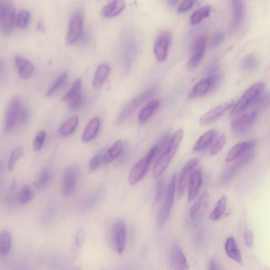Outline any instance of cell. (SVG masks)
I'll use <instances>...</instances> for the list:
<instances>
[{"mask_svg": "<svg viewBox=\"0 0 270 270\" xmlns=\"http://www.w3.org/2000/svg\"><path fill=\"white\" fill-rule=\"evenodd\" d=\"M265 90V85L263 83H257L252 85L234 105L229 113V117L234 118L239 116L250 107L258 105L263 96Z\"/></svg>", "mask_w": 270, "mask_h": 270, "instance_id": "obj_1", "label": "cell"}, {"mask_svg": "<svg viewBox=\"0 0 270 270\" xmlns=\"http://www.w3.org/2000/svg\"><path fill=\"white\" fill-rule=\"evenodd\" d=\"M184 136V131L179 129L171 137L169 145L164 152L159 156L153 169V177L158 178L168 169L173 158L176 155Z\"/></svg>", "mask_w": 270, "mask_h": 270, "instance_id": "obj_2", "label": "cell"}, {"mask_svg": "<svg viewBox=\"0 0 270 270\" xmlns=\"http://www.w3.org/2000/svg\"><path fill=\"white\" fill-rule=\"evenodd\" d=\"M177 185V175L174 174L171 177L168 189H167L165 200L157 218V225L159 227H163L168 221L172 210Z\"/></svg>", "mask_w": 270, "mask_h": 270, "instance_id": "obj_3", "label": "cell"}, {"mask_svg": "<svg viewBox=\"0 0 270 270\" xmlns=\"http://www.w3.org/2000/svg\"><path fill=\"white\" fill-rule=\"evenodd\" d=\"M156 92L155 89H150L135 97L128 102L118 115L117 123L121 125L128 121L143 103L152 97Z\"/></svg>", "mask_w": 270, "mask_h": 270, "instance_id": "obj_4", "label": "cell"}, {"mask_svg": "<svg viewBox=\"0 0 270 270\" xmlns=\"http://www.w3.org/2000/svg\"><path fill=\"white\" fill-rule=\"evenodd\" d=\"M157 156V149L154 146L144 157L133 167L129 177V181L131 185L137 184L144 178L149 166Z\"/></svg>", "mask_w": 270, "mask_h": 270, "instance_id": "obj_5", "label": "cell"}, {"mask_svg": "<svg viewBox=\"0 0 270 270\" xmlns=\"http://www.w3.org/2000/svg\"><path fill=\"white\" fill-rule=\"evenodd\" d=\"M23 105V103L17 97L12 98L10 101L5 115L4 129L6 133L12 132L16 125L19 123V115Z\"/></svg>", "mask_w": 270, "mask_h": 270, "instance_id": "obj_6", "label": "cell"}, {"mask_svg": "<svg viewBox=\"0 0 270 270\" xmlns=\"http://www.w3.org/2000/svg\"><path fill=\"white\" fill-rule=\"evenodd\" d=\"M84 17L81 10H76L71 15L69 23L66 42L69 45H73L80 38L83 34Z\"/></svg>", "mask_w": 270, "mask_h": 270, "instance_id": "obj_7", "label": "cell"}, {"mask_svg": "<svg viewBox=\"0 0 270 270\" xmlns=\"http://www.w3.org/2000/svg\"><path fill=\"white\" fill-rule=\"evenodd\" d=\"M15 8L14 5L4 1L1 14H0V28L6 35L12 33L16 20Z\"/></svg>", "mask_w": 270, "mask_h": 270, "instance_id": "obj_8", "label": "cell"}, {"mask_svg": "<svg viewBox=\"0 0 270 270\" xmlns=\"http://www.w3.org/2000/svg\"><path fill=\"white\" fill-rule=\"evenodd\" d=\"M218 75L209 76L196 83L189 94L190 99H196L205 96L216 88L219 84Z\"/></svg>", "mask_w": 270, "mask_h": 270, "instance_id": "obj_9", "label": "cell"}, {"mask_svg": "<svg viewBox=\"0 0 270 270\" xmlns=\"http://www.w3.org/2000/svg\"><path fill=\"white\" fill-rule=\"evenodd\" d=\"M234 104L235 101L233 100L214 107L202 115L200 123L202 125H208L218 121L232 109Z\"/></svg>", "mask_w": 270, "mask_h": 270, "instance_id": "obj_10", "label": "cell"}, {"mask_svg": "<svg viewBox=\"0 0 270 270\" xmlns=\"http://www.w3.org/2000/svg\"><path fill=\"white\" fill-rule=\"evenodd\" d=\"M63 100L67 102L68 106L71 110H77L81 107L83 102V95L82 81L81 79L76 80L63 97Z\"/></svg>", "mask_w": 270, "mask_h": 270, "instance_id": "obj_11", "label": "cell"}, {"mask_svg": "<svg viewBox=\"0 0 270 270\" xmlns=\"http://www.w3.org/2000/svg\"><path fill=\"white\" fill-rule=\"evenodd\" d=\"M172 36L168 31H164L156 39L154 52L156 59L160 62L165 61L168 58Z\"/></svg>", "mask_w": 270, "mask_h": 270, "instance_id": "obj_12", "label": "cell"}, {"mask_svg": "<svg viewBox=\"0 0 270 270\" xmlns=\"http://www.w3.org/2000/svg\"><path fill=\"white\" fill-rule=\"evenodd\" d=\"M257 113L252 112L238 117L231 123L232 130L236 134H243L251 130L257 122Z\"/></svg>", "mask_w": 270, "mask_h": 270, "instance_id": "obj_13", "label": "cell"}, {"mask_svg": "<svg viewBox=\"0 0 270 270\" xmlns=\"http://www.w3.org/2000/svg\"><path fill=\"white\" fill-rule=\"evenodd\" d=\"M207 45V38L205 36H201L197 38L195 42L191 57L187 63V68L189 70H193L200 65L205 52Z\"/></svg>", "mask_w": 270, "mask_h": 270, "instance_id": "obj_14", "label": "cell"}, {"mask_svg": "<svg viewBox=\"0 0 270 270\" xmlns=\"http://www.w3.org/2000/svg\"><path fill=\"white\" fill-rule=\"evenodd\" d=\"M127 229L125 222L122 220L117 221L112 229V240L114 247L117 252L122 254L125 249Z\"/></svg>", "mask_w": 270, "mask_h": 270, "instance_id": "obj_15", "label": "cell"}, {"mask_svg": "<svg viewBox=\"0 0 270 270\" xmlns=\"http://www.w3.org/2000/svg\"><path fill=\"white\" fill-rule=\"evenodd\" d=\"M171 259L174 270H189L186 258L178 242L173 243L171 250Z\"/></svg>", "mask_w": 270, "mask_h": 270, "instance_id": "obj_16", "label": "cell"}, {"mask_svg": "<svg viewBox=\"0 0 270 270\" xmlns=\"http://www.w3.org/2000/svg\"><path fill=\"white\" fill-rule=\"evenodd\" d=\"M256 142L254 141H243L237 143L229 150L226 157L225 162H231L250 152L255 147Z\"/></svg>", "mask_w": 270, "mask_h": 270, "instance_id": "obj_17", "label": "cell"}, {"mask_svg": "<svg viewBox=\"0 0 270 270\" xmlns=\"http://www.w3.org/2000/svg\"><path fill=\"white\" fill-rule=\"evenodd\" d=\"M254 156V153L249 152L246 153L238 160L231 168L227 170L221 178V181L222 184L227 183L229 180H231L235 176L236 173L239 171L242 167L248 164L252 160Z\"/></svg>", "mask_w": 270, "mask_h": 270, "instance_id": "obj_18", "label": "cell"}, {"mask_svg": "<svg viewBox=\"0 0 270 270\" xmlns=\"http://www.w3.org/2000/svg\"><path fill=\"white\" fill-rule=\"evenodd\" d=\"M197 158H193L188 161L182 168L180 174L178 182V196L179 198L184 195L188 175L199 163Z\"/></svg>", "mask_w": 270, "mask_h": 270, "instance_id": "obj_19", "label": "cell"}, {"mask_svg": "<svg viewBox=\"0 0 270 270\" xmlns=\"http://www.w3.org/2000/svg\"><path fill=\"white\" fill-rule=\"evenodd\" d=\"M77 172L73 168L68 169L63 176L62 182V192L67 197L72 193L77 182Z\"/></svg>", "mask_w": 270, "mask_h": 270, "instance_id": "obj_20", "label": "cell"}, {"mask_svg": "<svg viewBox=\"0 0 270 270\" xmlns=\"http://www.w3.org/2000/svg\"><path fill=\"white\" fill-rule=\"evenodd\" d=\"M203 182L201 170H197L190 175L189 180L188 202L193 201L200 189Z\"/></svg>", "mask_w": 270, "mask_h": 270, "instance_id": "obj_21", "label": "cell"}, {"mask_svg": "<svg viewBox=\"0 0 270 270\" xmlns=\"http://www.w3.org/2000/svg\"><path fill=\"white\" fill-rule=\"evenodd\" d=\"M15 63L21 78L25 79L30 78L33 75L35 67L33 63L28 59L17 55L15 57Z\"/></svg>", "mask_w": 270, "mask_h": 270, "instance_id": "obj_22", "label": "cell"}, {"mask_svg": "<svg viewBox=\"0 0 270 270\" xmlns=\"http://www.w3.org/2000/svg\"><path fill=\"white\" fill-rule=\"evenodd\" d=\"M231 6L233 11V28H239L243 23L245 14V4L243 1L235 0L231 1Z\"/></svg>", "mask_w": 270, "mask_h": 270, "instance_id": "obj_23", "label": "cell"}, {"mask_svg": "<svg viewBox=\"0 0 270 270\" xmlns=\"http://www.w3.org/2000/svg\"><path fill=\"white\" fill-rule=\"evenodd\" d=\"M126 3L123 1L117 0L107 4L103 7L101 14L105 18H113L120 15L125 9Z\"/></svg>", "mask_w": 270, "mask_h": 270, "instance_id": "obj_24", "label": "cell"}, {"mask_svg": "<svg viewBox=\"0 0 270 270\" xmlns=\"http://www.w3.org/2000/svg\"><path fill=\"white\" fill-rule=\"evenodd\" d=\"M110 73V67L106 63H102L94 73L93 86L95 90H99L104 85Z\"/></svg>", "mask_w": 270, "mask_h": 270, "instance_id": "obj_25", "label": "cell"}, {"mask_svg": "<svg viewBox=\"0 0 270 270\" xmlns=\"http://www.w3.org/2000/svg\"><path fill=\"white\" fill-rule=\"evenodd\" d=\"M160 106V102L157 100L151 101L143 108L138 115V121L141 125L147 123L152 118L156 111Z\"/></svg>", "mask_w": 270, "mask_h": 270, "instance_id": "obj_26", "label": "cell"}, {"mask_svg": "<svg viewBox=\"0 0 270 270\" xmlns=\"http://www.w3.org/2000/svg\"><path fill=\"white\" fill-rule=\"evenodd\" d=\"M216 130H211L205 132L195 142L193 147L194 152H200L207 148L213 141L217 135Z\"/></svg>", "mask_w": 270, "mask_h": 270, "instance_id": "obj_27", "label": "cell"}, {"mask_svg": "<svg viewBox=\"0 0 270 270\" xmlns=\"http://www.w3.org/2000/svg\"><path fill=\"white\" fill-rule=\"evenodd\" d=\"M100 126V121L97 118L91 120L86 127L82 136L84 142H89L96 136Z\"/></svg>", "mask_w": 270, "mask_h": 270, "instance_id": "obj_28", "label": "cell"}, {"mask_svg": "<svg viewBox=\"0 0 270 270\" xmlns=\"http://www.w3.org/2000/svg\"><path fill=\"white\" fill-rule=\"evenodd\" d=\"M225 250L228 257L237 263H241L242 260L241 253L233 237H229L226 240Z\"/></svg>", "mask_w": 270, "mask_h": 270, "instance_id": "obj_29", "label": "cell"}, {"mask_svg": "<svg viewBox=\"0 0 270 270\" xmlns=\"http://www.w3.org/2000/svg\"><path fill=\"white\" fill-rule=\"evenodd\" d=\"M209 196L207 192H204L198 199L195 202L190 209L189 216L192 219L196 218L198 214L207 206Z\"/></svg>", "mask_w": 270, "mask_h": 270, "instance_id": "obj_30", "label": "cell"}, {"mask_svg": "<svg viewBox=\"0 0 270 270\" xmlns=\"http://www.w3.org/2000/svg\"><path fill=\"white\" fill-rule=\"evenodd\" d=\"M124 148L123 142L122 140L116 141L111 147L103 157V161L106 163L113 162L123 152Z\"/></svg>", "mask_w": 270, "mask_h": 270, "instance_id": "obj_31", "label": "cell"}, {"mask_svg": "<svg viewBox=\"0 0 270 270\" xmlns=\"http://www.w3.org/2000/svg\"><path fill=\"white\" fill-rule=\"evenodd\" d=\"M79 124V118L77 116L68 119L60 126L59 132L63 136H69L76 130Z\"/></svg>", "mask_w": 270, "mask_h": 270, "instance_id": "obj_32", "label": "cell"}, {"mask_svg": "<svg viewBox=\"0 0 270 270\" xmlns=\"http://www.w3.org/2000/svg\"><path fill=\"white\" fill-rule=\"evenodd\" d=\"M212 8L209 5H206L196 10L191 15L190 18V23L192 25H196L201 23L210 15Z\"/></svg>", "mask_w": 270, "mask_h": 270, "instance_id": "obj_33", "label": "cell"}, {"mask_svg": "<svg viewBox=\"0 0 270 270\" xmlns=\"http://www.w3.org/2000/svg\"><path fill=\"white\" fill-rule=\"evenodd\" d=\"M226 208V198L222 196L218 201L215 208L210 215V218L213 221H218L223 217Z\"/></svg>", "mask_w": 270, "mask_h": 270, "instance_id": "obj_34", "label": "cell"}, {"mask_svg": "<svg viewBox=\"0 0 270 270\" xmlns=\"http://www.w3.org/2000/svg\"><path fill=\"white\" fill-rule=\"evenodd\" d=\"M242 68L247 72H255L260 67V61L254 54H249L242 61Z\"/></svg>", "mask_w": 270, "mask_h": 270, "instance_id": "obj_35", "label": "cell"}, {"mask_svg": "<svg viewBox=\"0 0 270 270\" xmlns=\"http://www.w3.org/2000/svg\"><path fill=\"white\" fill-rule=\"evenodd\" d=\"M12 237L9 232L4 231L0 234V253L6 255L12 247Z\"/></svg>", "mask_w": 270, "mask_h": 270, "instance_id": "obj_36", "label": "cell"}, {"mask_svg": "<svg viewBox=\"0 0 270 270\" xmlns=\"http://www.w3.org/2000/svg\"><path fill=\"white\" fill-rule=\"evenodd\" d=\"M24 154V149L22 146L15 148L11 153L9 161L7 163V169L9 171H12L17 164Z\"/></svg>", "mask_w": 270, "mask_h": 270, "instance_id": "obj_37", "label": "cell"}, {"mask_svg": "<svg viewBox=\"0 0 270 270\" xmlns=\"http://www.w3.org/2000/svg\"><path fill=\"white\" fill-rule=\"evenodd\" d=\"M30 17V11L26 9H23L16 16L15 25L19 29H25L28 25Z\"/></svg>", "mask_w": 270, "mask_h": 270, "instance_id": "obj_38", "label": "cell"}, {"mask_svg": "<svg viewBox=\"0 0 270 270\" xmlns=\"http://www.w3.org/2000/svg\"><path fill=\"white\" fill-rule=\"evenodd\" d=\"M49 178L50 174L48 170L44 169L39 173L34 185L38 189H43L48 184Z\"/></svg>", "mask_w": 270, "mask_h": 270, "instance_id": "obj_39", "label": "cell"}, {"mask_svg": "<svg viewBox=\"0 0 270 270\" xmlns=\"http://www.w3.org/2000/svg\"><path fill=\"white\" fill-rule=\"evenodd\" d=\"M67 78L68 74L67 73H63L61 75L50 87L48 90L46 92V97H49L58 91L64 85Z\"/></svg>", "mask_w": 270, "mask_h": 270, "instance_id": "obj_40", "label": "cell"}, {"mask_svg": "<svg viewBox=\"0 0 270 270\" xmlns=\"http://www.w3.org/2000/svg\"><path fill=\"white\" fill-rule=\"evenodd\" d=\"M34 194L28 184L24 185L21 189L19 195V200L21 204L25 205L29 203L33 200Z\"/></svg>", "mask_w": 270, "mask_h": 270, "instance_id": "obj_41", "label": "cell"}, {"mask_svg": "<svg viewBox=\"0 0 270 270\" xmlns=\"http://www.w3.org/2000/svg\"><path fill=\"white\" fill-rule=\"evenodd\" d=\"M226 138L225 135L224 134H222L211 148L210 155L211 156L217 155L225 147L226 144Z\"/></svg>", "mask_w": 270, "mask_h": 270, "instance_id": "obj_42", "label": "cell"}, {"mask_svg": "<svg viewBox=\"0 0 270 270\" xmlns=\"http://www.w3.org/2000/svg\"><path fill=\"white\" fill-rule=\"evenodd\" d=\"M46 138V133L41 131L38 133L34 141V149L39 151L42 148Z\"/></svg>", "mask_w": 270, "mask_h": 270, "instance_id": "obj_43", "label": "cell"}, {"mask_svg": "<svg viewBox=\"0 0 270 270\" xmlns=\"http://www.w3.org/2000/svg\"><path fill=\"white\" fill-rule=\"evenodd\" d=\"M197 2V1H194V0H185L182 1L178 7V12L179 13L187 12L191 9Z\"/></svg>", "mask_w": 270, "mask_h": 270, "instance_id": "obj_44", "label": "cell"}, {"mask_svg": "<svg viewBox=\"0 0 270 270\" xmlns=\"http://www.w3.org/2000/svg\"><path fill=\"white\" fill-rule=\"evenodd\" d=\"M103 157L104 156H102L101 154H99L91 159L90 165L91 171L96 170L99 168L103 161Z\"/></svg>", "mask_w": 270, "mask_h": 270, "instance_id": "obj_45", "label": "cell"}, {"mask_svg": "<svg viewBox=\"0 0 270 270\" xmlns=\"http://www.w3.org/2000/svg\"><path fill=\"white\" fill-rule=\"evenodd\" d=\"M29 118V110L27 107L23 104L22 106L19 118V123L22 125H25L28 122Z\"/></svg>", "mask_w": 270, "mask_h": 270, "instance_id": "obj_46", "label": "cell"}, {"mask_svg": "<svg viewBox=\"0 0 270 270\" xmlns=\"http://www.w3.org/2000/svg\"><path fill=\"white\" fill-rule=\"evenodd\" d=\"M225 34L222 32L218 31L214 34L212 41V46L214 48L219 46L224 41Z\"/></svg>", "mask_w": 270, "mask_h": 270, "instance_id": "obj_47", "label": "cell"}, {"mask_svg": "<svg viewBox=\"0 0 270 270\" xmlns=\"http://www.w3.org/2000/svg\"><path fill=\"white\" fill-rule=\"evenodd\" d=\"M164 182L163 180H160L158 182L157 186V193L156 200L157 202L160 201L161 200L162 197L164 192Z\"/></svg>", "mask_w": 270, "mask_h": 270, "instance_id": "obj_48", "label": "cell"}, {"mask_svg": "<svg viewBox=\"0 0 270 270\" xmlns=\"http://www.w3.org/2000/svg\"><path fill=\"white\" fill-rule=\"evenodd\" d=\"M244 240L246 245H247L249 248H251L253 244L254 237L251 230H246L244 233Z\"/></svg>", "mask_w": 270, "mask_h": 270, "instance_id": "obj_49", "label": "cell"}, {"mask_svg": "<svg viewBox=\"0 0 270 270\" xmlns=\"http://www.w3.org/2000/svg\"><path fill=\"white\" fill-rule=\"evenodd\" d=\"M219 69V65L217 62H213L208 68L207 74L209 76L216 75V73Z\"/></svg>", "mask_w": 270, "mask_h": 270, "instance_id": "obj_50", "label": "cell"}, {"mask_svg": "<svg viewBox=\"0 0 270 270\" xmlns=\"http://www.w3.org/2000/svg\"><path fill=\"white\" fill-rule=\"evenodd\" d=\"M209 270H219V267L217 261L212 259L210 264Z\"/></svg>", "mask_w": 270, "mask_h": 270, "instance_id": "obj_51", "label": "cell"}, {"mask_svg": "<svg viewBox=\"0 0 270 270\" xmlns=\"http://www.w3.org/2000/svg\"><path fill=\"white\" fill-rule=\"evenodd\" d=\"M37 29L39 32H41V33H43V32L45 30V28L43 25V23L41 22H39L38 23Z\"/></svg>", "mask_w": 270, "mask_h": 270, "instance_id": "obj_52", "label": "cell"}, {"mask_svg": "<svg viewBox=\"0 0 270 270\" xmlns=\"http://www.w3.org/2000/svg\"><path fill=\"white\" fill-rule=\"evenodd\" d=\"M5 66L3 61L0 59V75L3 74L4 72Z\"/></svg>", "mask_w": 270, "mask_h": 270, "instance_id": "obj_53", "label": "cell"}, {"mask_svg": "<svg viewBox=\"0 0 270 270\" xmlns=\"http://www.w3.org/2000/svg\"><path fill=\"white\" fill-rule=\"evenodd\" d=\"M168 2L170 5L175 6L176 5L178 2L176 1V0H171V1H169Z\"/></svg>", "mask_w": 270, "mask_h": 270, "instance_id": "obj_54", "label": "cell"}, {"mask_svg": "<svg viewBox=\"0 0 270 270\" xmlns=\"http://www.w3.org/2000/svg\"><path fill=\"white\" fill-rule=\"evenodd\" d=\"M4 1H0V14H1Z\"/></svg>", "mask_w": 270, "mask_h": 270, "instance_id": "obj_55", "label": "cell"}, {"mask_svg": "<svg viewBox=\"0 0 270 270\" xmlns=\"http://www.w3.org/2000/svg\"><path fill=\"white\" fill-rule=\"evenodd\" d=\"M74 270H81V269L80 268H77L76 269H75Z\"/></svg>", "mask_w": 270, "mask_h": 270, "instance_id": "obj_56", "label": "cell"}]
</instances>
